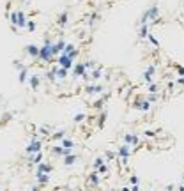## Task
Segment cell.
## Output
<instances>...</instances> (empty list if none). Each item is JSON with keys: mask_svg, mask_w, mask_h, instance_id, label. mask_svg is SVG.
<instances>
[{"mask_svg": "<svg viewBox=\"0 0 184 191\" xmlns=\"http://www.w3.org/2000/svg\"><path fill=\"white\" fill-rule=\"evenodd\" d=\"M51 170H53V166L50 163L41 161V163L37 165V168H36V174H51Z\"/></svg>", "mask_w": 184, "mask_h": 191, "instance_id": "14", "label": "cell"}, {"mask_svg": "<svg viewBox=\"0 0 184 191\" xmlns=\"http://www.w3.org/2000/svg\"><path fill=\"white\" fill-rule=\"evenodd\" d=\"M57 66H60V67H64V69H67V71H71L73 69V66H75V60H71L67 55H59L57 57Z\"/></svg>", "mask_w": 184, "mask_h": 191, "instance_id": "9", "label": "cell"}, {"mask_svg": "<svg viewBox=\"0 0 184 191\" xmlns=\"http://www.w3.org/2000/svg\"><path fill=\"white\" fill-rule=\"evenodd\" d=\"M167 87H168V90H173V87H175V82H168Z\"/></svg>", "mask_w": 184, "mask_h": 191, "instance_id": "41", "label": "cell"}, {"mask_svg": "<svg viewBox=\"0 0 184 191\" xmlns=\"http://www.w3.org/2000/svg\"><path fill=\"white\" fill-rule=\"evenodd\" d=\"M50 179H51V175L50 174H36V180H37V184H48Z\"/></svg>", "mask_w": 184, "mask_h": 191, "instance_id": "19", "label": "cell"}, {"mask_svg": "<svg viewBox=\"0 0 184 191\" xmlns=\"http://www.w3.org/2000/svg\"><path fill=\"white\" fill-rule=\"evenodd\" d=\"M60 147H64V149H69V150H75V147H76V142L75 140H71V138H62L60 140Z\"/></svg>", "mask_w": 184, "mask_h": 191, "instance_id": "18", "label": "cell"}, {"mask_svg": "<svg viewBox=\"0 0 184 191\" xmlns=\"http://www.w3.org/2000/svg\"><path fill=\"white\" fill-rule=\"evenodd\" d=\"M12 64H14V67H16L18 71H22L23 67H27V66H23V62H20V60H14V62H12Z\"/></svg>", "mask_w": 184, "mask_h": 191, "instance_id": "38", "label": "cell"}, {"mask_svg": "<svg viewBox=\"0 0 184 191\" xmlns=\"http://www.w3.org/2000/svg\"><path fill=\"white\" fill-rule=\"evenodd\" d=\"M0 191H2V188H0Z\"/></svg>", "mask_w": 184, "mask_h": 191, "instance_id": "51", "label": "cell"}, {"mask_svg": "<svg viewBox=\"0 0 184 191\" xmlns=\"http://www.w3.org/2000/svg\"><path fill=\"white\" fill-rule=\"evenodd\" d=\"M154 74H156V64H149V66L145 67L143 74H142V78H143V83H145V85L152 83V82H154Z\"/></svg>", "mask_w": 184, "mask_h": 191, "instance_id": "7", "label": "cell"}, {"mask_svg": "<svg viewBox=\"0 0 184 191\" xmlns=\"http://www.w3.org/2000/svg\"><path fill=\"white\" fill-rule=\"evenodd\" d=\"M25 53H27L30 59H37L39 57V46H36V44H27V46H25Z\"/></svg>", "mask_w": 184, "mask_h": 191, "instance_id": "15", "label": "cell"}, {"mask_svg": "<svg viewBox=\"0 0 184 191\" xmlns=\"http://www.w3.org/2000/svg\"><path fill=\"white\" fill-rule=\"evenodd\" d=\"M28 76H30V74H28V69L27 67H23L22 71H20V74H18V80H20V83H27Z\"/></svg>", "mask_w": 184, "mask_h": 191, "instance_id": "24", "label": "cell"}, {"mask_svg": "<svg viewBox=\"0 0 184 191\" xmlns=\"http://www.w3.org/2000/svg\"><path fill=\"white\" fill-rule=\"evenodd\" d=\"M28 85H30L32 90H39V87H41V78H39L37 74H30V76H28Z\"/></svg>", "mask_w": 184, "mask_h": 191, "instance_id": "17", "label": "cell"}, {"mask_svg": "<svg viewBox=\"0 0 184 191\" xmlns=\"http://www.w3.org/2000/svg\"><path fill=\"white\" fill-rule=\"evenodd\" d=\"M129 191H140V184L138 186H129Z\"/></svg>", "mask_w": 184, "mask_h": 191, "instance_id": "42", "label": "cell"}, {"mask_svg": "<svg viewBox=\"0 0 184 191\" xmlns=\"http://www.w3.org/2000/svg\"><path fill=\"white\" fill-rule=\"evenodd\" d=\"M67 21H69V12H67V11L60 12V14H59V20H57V23H59L60 27H65V25H67Z\"/></svg>", "mask_w": 184, "mask_h": 191, "instance_id": "22", "label": "cell"}, {"mask_svg": "<svg viewBox=\"0 0 184 191\" xmlns=\"http://www.w3.org/2000/svg\"><path fill=\"white\" fill-rule=\"evenodd\" d=\"M177 191H184V184H181V186H179V188H177Z\"/></svg>", "mask_w": 184, "mask_h": 191, "instance_id": "46", "label": "cell"}, {"mask_svg": "<svg viewBox=\"0 0 184 191\" xmlns=\"http://www.w3.org/2000/svg\"><path fill=\"white\" fill-rule=\"evenodd\" d=\"M120 191H129V186H124V188H120Z\"/></svg>", "mask_w": 184, "mask_h": 191, "instance_id": "45", "label": "cell"}, {"mask_svg": "<svg viewBox=\"0 0 184 191\" xmlns=\"http://www.w3.org/2000/svg\"><path fill=\"white\" fill-rule=\"evenodd\" d=\"M23 2H28V0H23Z\"/></svg>", "mask_w": 184, "mask_h": 191, "instance_id": "49", "label": "cell"}, {"mask_svg": "<svg viewBox=\"0 0 184 191\" xmlns=\"http://www.w3.org/2000/svg\"><path fill=\"white\" fill-rule=\"evenodd\" d=\"M73 50H76V46L73 43H65V46H64V50H62V53L60 55H69Z\"/></svg>", "mask_w": 184, "mask_h": 191, "instance_id": "29", "label": "cell"}, {"mask_svg": "<svg viewBox=\"0 0 184 191\" xmlns=\"http://www.w3.org/2000/svg\"><path fill=\"white\" fill-rule=\"evenodd\" d=\"M122 140H124V143L126 145H129L131 149H136L142 143L140 136H138V135H133V133H126L124 136H122Z\"/></svg>", "mask_w": 184, "mask_h": 191, "instance_id": "8", "label": "cell"}, {"mask_svg": "<svg viewBox=\"0 0 184 191\" xmlns=\"http://www.w3.org/2000/svg\"><path fill=\"white\" fill-rule=\"evenodd\" d=\"M157 18H159V6L157 4H152L151 7H147L145 12L142 14V20L138 25H143V23H149V25H156Z\"/></svg>", "mask_w": 184, "mask_h": 191, "instance_id": "1", "label": "cell"}, {"mask_svg": "<svg viewBox=\"0 0 184 191\" xmlns=\"http://www.w3.org/2000/svg\"><path fill=\"white\" fill-rule=\"evenodd\" d=\"M103 163H104V156H98V158L92 161V170H94V172H98V168H99V166H101Z\"/></svg>", "mask_w": 184, "mask_h": 191, "instance_id": "25", "label": "cell"}, {"mask_svg": "<svg viewBox=\"0 0 184 191\" xmlns=\"http://www.w3.org/2000/svg\"><path fill=\"white\" fill-rule=\"evenodd\" d=\"M149 32H151V25H149V23L140 25V28H138V36H140V39H145Z\"/></svg>", "mask_w": 184, "mask_h": 191, "instance_id": "21", "label": "cell"}, {"mask_svg": "<svg viewBox=\"0 0 184 191\" xmlns=\"http://www.w3.org/2000/svg\"><path fill=\"white\" fill-rule=\"evenodd\" d=\"M30 191H39V188H30Z\"/></svg>", "mask_w": 184, "mask_h": 191, "instance_id": "47", "label": "cell"}, {"mask_svg": "<svg viewBox=\"0 0 184 191\" xmlns=\"http://www.w3.org/2000/svg\"><path fill=\"white\" fill-rule=\"evenodd\" d=\"M62 161H64L65 168H71V166H75V165L80 161V158H78V154H76V152H71V154H67V156H64Z\"/></svg>", "mask_w": 184, "mask_h": 191, "instance_id": "11", "label": "cell"}, {"mask_svg": "<svg viewBox=\"0 0 184 191\" xmlns=\"http://www.w3.org/2000/svg\"><path fill=\"white\" fill-rule=\"evenodd\" d=\"M36 28H37V23L34 21V20H28L27 21V27H25V30H27V32H36Z\"/></svg>", "mask_w": 184, "mask_h": 191, "instance_id": "27", "label": "cell"}, {"mask_svg": "<svg viewBox=\"0 0 184 191\" xmlns=\"http://www.w3.org/2000/svg\"><path fill=\"white\" fill-rule=\"evenodd\" d=\"M76 2H81V0H76Z\"/></svg>", "mask_w": 184, "mask_h": 191, "instance_id": "48", "label": "cell"}, {"mask_svg": "<svg viewBox=\"0 0 184 191\" xmlns=\"http://www.w3.org/2000/svg\"><path fill=\"white\" fill-rule=\"evenodd\" d=\"M147 90H149V94H157L159 92V85H157L156 82H152L147 85Z\"/></svg>", "mask_w": 184, "mask_h": 191, "instance_id": "28", "label": "cell"}, {"mask_svg": "<svg viewBox=\"0 0 184 191\" xmlns=\"http://www.w3.org/2000/svg\"><path fill=\"white\" fill-rule=\"evenodd\" d=\"M73 76H83V78H87V71H85V66H83V62H78V64H75L73 66Z\"/></svg>", "mask_w": 184, "mask_h": 191, "instance_id": "12", "label": "cell"}, {"mask_svg": "<svg viewBox=\"0 0 184 191\" xmlns=\"http://www.w3.org/2000/svg\"><path fill=\"white\" fill-rule=\"evenodd\" d=\"M175 71H177V76H184V66H177Z\"/></svg>", "mask_w": 184, "mask_h": 191, "instance_id": "39", "label": "cell"}, {"mask_svg": "<svg viewBox=\"0 0 184 191\" xmlns=\"http://www.w3.org/2000/svg\"><path fill=\"white\" fill-rule=\"evenodd\" d=\"M147 101H149V103H156L157 99H159V94H149V96H147Z\"/></svg>", "mask_w": 184, "mask_h": 191, "instance_id": "35", "label": "cell"}, {"mask_svg": "<svg viewBox=\"0 0 184 191\" xmlns=\"http://www.w3.org/2000/svg\"><path fill=\"white\" fill-rule=\"evenodd\" d=\"M104 90V85H101V83H89L85 87V92L89 94V96H98V94H101Z\"/></svg>", "mask_w": 184, "mask_h": 191, "instance_id": "10", "label": "cell"}, {"mask_svg": "<svg viewBox=\"0 0 184 191\" xmlns=\"http://www.w3.org/2000/svg\"><path fill=\"white\" fill-rule=\"evenodd\" d=\"M145 39H149V43H151L152 46H154V48H157V46H159V41L156 39V36H154L152 32H149V34H147V37H145Z\"/></svg>", "mask_w": 184, "mask_h": 191, "instance_id": "26", "label": "cell"}, {"mask_svg": "<svg viewBox=\"0 0 184 191\" xmlns=\"http://www.w3.org/2000/svg\"><path fill=\"white\" fill-rule=\"evenodd\" d=\"M117 158H119V161L122 163V166H128V159H129V156L133 154V150H131L129 145H126V143H122L119 149H117Z\"/></svg>", "mask_w": 184, "mask_h": 191, "instance_id": "5", "label": "cell"}, {"mask_svg": "<svg viewBox=\"0 0 184 191\" xmlns=\"http://www.w3.org/2000/svg\"><path fill=\"white\" fill-rule=\"evenodd\" d=\"M14 11V18H16V21H14V27H12V32H20L23 28L27 27V12L23 11L22 7H16V9H12Z\"/></svg>", "mask_w": 184, "mask_h": 191, "instance_id": "3", "label": "cell"}, {"mask_svg": "<svg viewBox=\"0 0 184 191\" xmlns=\"http://www.w3.org/2000/svg\"><path fill=\"white\" fill-rule=\"evenodd\" d=\"M108 168H110V166H108V161H104V163L98 168V174H103V175L106 174V175H108Z\"/></svg>", "mask_w": 184, "mask_h": 191, "instance_id": "31", "label": "cell"}, {"mask_svg": "<svg viewBox=\"0 0 184 191\" xmlns=\"http://www.w3.org/2000/svg\"><path fill=\"white\" fill-rule=\"evenodd\" d=\"M78 55H80V51H78V48H76V50H73V51L67 55V57H69L71 60H76V57H78Z\"/></svg>", "mask_w": 184, "mask_h": 191, "instance_id": "37", "label": "cell"}, {"mask_svg": "<svg viewBox=\"0 0 184 191\" xmlns=\"http://www.w3.org/2000/svg\"><path fill=\"white\" fill-rule=\"evenodd\" d=\"M175 85H179V87H184V76H177V80H175Z\"/></svg>", "mask_w": 184, "mask_h": 191, "instance_id": "40", "label": "cell"}, {"mask_svg": "<svg viewBox=\"0 0 184 191\" xmlns=\"http://www.w3.org/2000/svg\"><path fill=\"white\" fill-rule=\"evenodd\" d=\"M85 119H87L85 113H75L73 115V122H76V124H78V122H83Z\"/></svg>", "mask_w": 184, "mask_h": 191, "instance_id": "30", "label": "cell"}, {"mask_svg": "<svg viewBox=\"0 0 184 191\" xmlns=\"http://www.w3.org/2000/svg\"><path fill=\"white\" fill-rule=\"evenodd\" d=\"M55 57H53V41L46 39L43 46H39V57L37 60L39 62H51Z\"/></svg>", "mask_w": 184, "mask_h": 191, "instance_id": "2", "label": "cell"}, {"mask_svg": "<svg viewBox=\"0 0 184 191\" xmlns=\"http://www.w3.org/2000/svg\"><path fill=\"white\" fill-rule=\"evenodd\" d=\"M41 150H43V142H41L39 135H34V136H30V140H28V145H27V149H25L27 156H34V154L41 152Z\"/></svg>", "mask_w": 184, "mask_h": 191, "instance_id": "4", "label": "cell"}, {"mask_svg": "<svg viewBox=\"0 0 184 191\" xmlns=\"http://www.w3.org/2000/svg\"><path fill=\"white\" fill-rule=\"evenodd\" d=\"M65 43L67 41H64V39H59V41H53V57L57 59L60 53H62V50H64Z\"/></svg>", "mask_w": 184, "mask_h": 191, "instance_id": "13", "label": "cell"}, {"mask_svg": "<svg viewBox=\"0 0 184 191\" xmlns=\"http://www.w3.org/2000/svg\"><path fill=\"white\" fill-rule=\"evenodd\" d=\"M89 184H90L92 188H98V186L101 184V177H99L98 172H94V170H92L90 174H89Z\"/></svg>", "mask_w": 184, "mask_h": 191, "instance_id": "16", "label": "cell"}, {"mask_svg": "<svg viewBox=\"0 0 184 191\" xmlns=\"http://www.w3.org/2000/svg\"><path fill=\"white\" fill-rule=\"evenodd\" d=\"M182 180H184V175H182Z\"/></svg>", "mask_w": 184, "mask_h": 191, "instance_id": "50", "label": "cell"}, {"mask_svg": "<svg viewBox=\"0 0 184 191\" xmlns=\"http://www.w3.org/2000/svg\"><path fill=\"white\" fill-rule=\"evenodd\" d=\"M104 158H106V161H114V159L117 158V154H115L114 150H106V154H104Z\"/></svg>", "mask_w": 184, "mask_h": 191, "instance_id": "34", "label": "cell"}, {"mask_svg": "<svg viewBox=\"0 0 184 191\" xmlns=\"http://www.w3.org/2000/svg\"><path fill=\"white\" fill-rule=\"evenodd\" d=\"M133 106H135V110H138V112H143V113H149L152 108V103H149L145 98H138L133 103Z\"/></svg>", "mask_w": 184, "mask_h": 191, "instance_id": "6", "label": "cell"}, {"mask_svg": "<svg viewBox=\"0 0 184 191\" xmlns=\"http://www.w3.org/2000/svg\"><path fill=\"white\" fill-rule=\"evenodd\" d=\"M145 136H147V138H149V136H154V131H147Z\"/></svg>", "mask_w": 184, "mask_h": 191, "instance_id": "44", "label": "cell"}, {"mask_svg": "<svg viewBox=\"0 0 184 191\" xmlns=\"http://www.w3.org/2000/svg\"><path fill=\"white\" fill-rule=\"evenodd\" d=\"M140 184V177L138 175H131L129 177V186H138Z\"/></svg>", "mask_w": 184, "mask_h": 191, "instance_id": "33", "label": "cell"}, {"mask_svg": "<svg viewBox=\"0 0 184 191\" xmlns=\"http://www.w3.org/2000/svg\"><path fill=\"white\" fill-rule=\"evenodd\" d=\"M173 189H175V186L173 184H168L167 188H165V191H173Z\"/></svg>", "mask_w": 184, "mask_h": 191, "instance_id": "43", "label": "cell"}, {"mask_svg": "<svg viewBox=\"0 0 184 191\" xmlns=\"http://www.w3.org/2000/svg\"><path fill=\"white\" fill-rule=\"evenodd\" d=\"M83 66H85V71H92L96 67V62L94 60H87V62H83Z\"/></svg>", "mask_w": 184, "mask_h": 191, "instance_id": "32", "label": "cell"}, {"mask_svg": "<svg viewBox=\"0 0 184 191\" xmlns=\"http://www.w3.org/2000/svg\"><path fill=\"white\" fill-rule=\"evenodd\" d=\"M55 76H57V82H59V80H65V78L69 76V71L59 66L57 67V71H55Z\"/></svg>", "mask_w": 184, "mask_h": 191, "instance_id": "20", "label": "cell"}, {"mask_svg": "<svg viewBox=\"0 0 184 191\" xmlns=\"http://www.w3.org/2000/svg\"><path fill=\"white\" fill-rule=\"evenodd\" d=\"M28 158H30V163H32V165H39L41 161H43V158H44V152L41 150V152L34 154V156H28Z\"/></svg>", "mask_w": 184, "mask_h": 191, "instance_id": "23", "label": "cell"}, {"mask_svg": "<svg viewBox=\"0 0 184 191\" xmlns=\"http://www.w3.org/2000/svg\"><path fill=\"white\" fill-rule=\"evenodd\" d=\"M51 138H53V140H59V142H60L62 138H65V133H64V131H59V133H55Z\"/></svg>", "mask_w": 184, "mask_h": 191, "instance_id": "36", "label": "cell"}]
</instances>
